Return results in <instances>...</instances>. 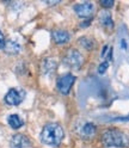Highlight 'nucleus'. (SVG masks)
<instances>
[{"instance_id": "7ed1b4c3", "label": "nucleus", "mask_w": 129, "mask_h": 148, "mask_svg": "<svg viewBox=\"0 0 129 148\" xmlns=\"http://www.w3.org/2000/svg\"><path fill=\"white\" fill-rule=\"evenodd\" d=\"M74 81H75V77L73 75V74H71V73L63 74V75L59 77V79L56 81V87L60 93L68 95L72 88V85L74 84Z\"/></svg>"}, {"instance_id": "2eb2a0df", "label": "nucleus", "mask_w": 129, "mask_h": 148, "mask_svg": "<svg viewBox=\"0 0 129 148\" xmlns=\"http://www.w3.org/2000/svg\"><path fill=\"white\" fill-rule=\"evenodd\" d=\"M100 56L103 59H106V61L113 60V47H109V45H104L102 53H100Z\"/></svg>"}, {"instance_id": "a211bd4d", "label": "nucleus", "mask_w": 129, "mask_h": 148, "mask_svg": "<svg viewBox=\"0 0 129 148\" xmlns=\"http://www.w3.org/2000/svg\"><path fill=\"white\" fill-rule=\"evenodd\" d=\"M4 45H5V37H4L3 32L0 31V49H3Z\"/></svg>"}, {"instance_id": "f8f14e48", "label": "nucleus", "mask_w": 129, "mask_h": 148, "mask_svg": "<svg viewBox=\"0 0 129 148\" xmlns=\"http://www.w3.org/2000/svg\"><path fill=\"white\" fill-rule=\"evenodd\" d=\"M42 73L43 74H49L56 69V62L51 59H45L42 61V66H41Z\"/></svg>"}, {"instance_id": "6e6552de", "label": "nucleus", "mask_w": 129, "mask_h": 148, "mask_svg": "<svg viewBox=\"0 0 129 148\" xmlns=\"http://www.w3.org/2000/svg\"><path fill=\"white\" fill-rule=\"evenodd\" d=\"M51 37L55 43L58 44H64L71 40V35L66 30H55L51 34Z\"/></svg>"}, {"instance_id": "ddd939ff", "label": "nucleus", "mask_w": 129, "mask_h": 148, "mask_svg": "<svg viewBox=\"0 0 129 148\" xmlns=\"http://www.w3.org/2000/svg\"><path fill=\"white\" fill-rule=\"evenodd\" d=\"M7 122H8V124H10V127L13 128V129H19L24 125V121L17 114H12V115L8 116Z\"/></svg>"}, {"instance_id": "f257e3e1", "label": "nucleus", "mask_w": 129, "mask_h": 148, "mask_svg": "<svg viewBox=\"0 0 129 148\" xmlns=\"http://www.w3.org/2000/svg\"><path fill=\"white\" fill-rule=\"evenodd\" d=\"M64 137V132L60 124L58 123H49L44 125L41 132V141L51 147H58Z\"/></svg>"}, {"instance_id": "f3484780", "label": "nucleus", "mask_w": 129, "mask_h": 148, "mask_svg": "<svg viewBox=\"0 0 129 148\" xmlns=\"http://www.w3.org/2000/svg\"><path fill=\"white\" fill-rule=\"evenodd\" d=\"M100 5L104 8H111L114 6V1L113 0H100Z\"/></svg>"}, {"instance_id": "4468645a", "label": "nucleus", "mask_w": 129, "mask_h": 148, "mask_svg": "<svg viewBox=\"0 0 129 148\" xmlns=\"http://www.w3.org/2000/svg\"><path fill=\"white\" fill-rule=\"evenodd\" d=\"M79 43L87 50H93L96 48V42L92 38H89V37H80Z\"/></svg>"}, {"instance_id": "0eeeda50", "label": "nucleus", "mask_w": 129, "mask_h": 148, "mask_svg": "<svg viewBox=\"0 0 129 148\" xmlns=\"http://www.w3.org/2000/svg\"><path fill=\"white\" fill-rule=\"evenodd\" d=\"M30 146V141L26 136L22 134H17L14 135L11 141H10V147L11 148H27Z\"/></svg>"}, {"instance_id": "39448f33", "label": "nucleus", "mask_w": 129, "mask_h": 148, "mask_svg": "<svg viewBox=\"0 0 129 148\" xmlns=\"http://www.w3.org/2000/svg\"><path fill=\"white\" fill-rule=\"evenodd\" d=\"M73 10L75 11V13L80 18H86V19L90 21V18L95 13V6L90 1H84V3L75 4L73 6Z\"/></svg>"}, {"instance_id": "423d86ee", "label": "nucleus", "mask_w": 129, "mask_h": 148, "mask_svg": "<svg viewBox=\"0 0 129 148\" xmlns=\"http://www.w3.org/2000/svg\"><path fill=\"white\" fill-rule=\"evenodd\" d=\"M63 62L67 64L69 68H74V69H79L82 64V56L78 50H68L67 54L64 55Z\"/></svg>"}, {"instance_id": "f03ea898", "label": "nucleus", "mask_w": 129, "mask_h": 148, "mask_svg": "<svg viewBox=\"0 0 129 148\" xmlns=\"http://www.w3.org/2000/svg\"><path fill=\"white\" fill-rule=\"evenodd\" d=\"M102 142L106 147H128L129 137L118 129H109L104 132L102 136Z\"/></svg>"}, {"instance_id": "9d476101", "label": "nucleus", "mask_w": 129, "mask_h": 148, "mask_svg": "<svg viewBox=\"0 0 129 148\" xmlns=\"http://www.w3.org/2000/svg\"><path fill=\"white\" fill-rule=\"evenodd\" d=\"M96 132H97L96 125L93 123L89 122V123H85L84 125H82L81 130H80V135L84 137V138H91V137L95 136Z\"/></svg>"}, {"instance_id": "20e7f679", "label": "nucleus", "mask_w": 129, "mask_h": 148, "mask_svg": "<svg viewBox=\"0 0 129 148\" xmlns=\"http://www.w3.org/2000/svg\"><path fill=\"white\" fill-rule=\"evenodd\" d=\"M24 98H25V91L19 88H11L5 96V103L11 106H17L24 100Z\"/></svg>"}, {"instance_id": "1a4fd4ad", "label": "nucleus", "mask_w": 129, "mask_h": 148, "mask_svg": "<svg viewBox=\"0 0 129 148\" xmlns=\"http://www.w3.org/2000/svg\"><path fill=\"white\" fill-rule=\"evenodd\" d=\"M4 50H5V53L10 54V55H16L22 50V45L14 40H8L5 42Z\"/></svg>"}, {"instance_id": "dca6fc26", "label": "nucleus", "mask_w": 129, "mask_h": 148, "mask_svg": "<svg viewBox=\"0 0 129 148\" xmlns=\"http://www.w3.org/2000/svg\"><path fill=\"white\" fill-rule=\"evenodd\" d=\"M108 67H109V62H108V61L102 62V63L99 64V67H98V73H99V74H104V73L106 72Z\"/></svg>"}, {"instance_id": "6ab92c4d", "label": "nucleus", "mask_w": 129, "mask_h": 148, "mask_svg": "<svg viewBox=\"0 0 129 148\" xmlns=\"http://www.w3.org/2000/svg\"><path fill=\"white\" fill-rule=\"evenodd\" d=\"M114 121H122V122L129 121V115L128 116H124V117H116V118H114Z\"/></svg>"}, {"instance_id": "9b49d317", "label": "nucleus", "mask_w": 129, "mask_h": 148, "mask_svg": "<svg viewBox=\"0 0 129 148\" xmlns=\"http://www.w3.org/2000/svg\"><path fill=\"white\" fill-rule=\"evenodd\" d=\"M99 22L103 26L108 27V29H113L114 26V22H113V17L108 10H103L99 13Z\"/></svg>"}]
</instances>
